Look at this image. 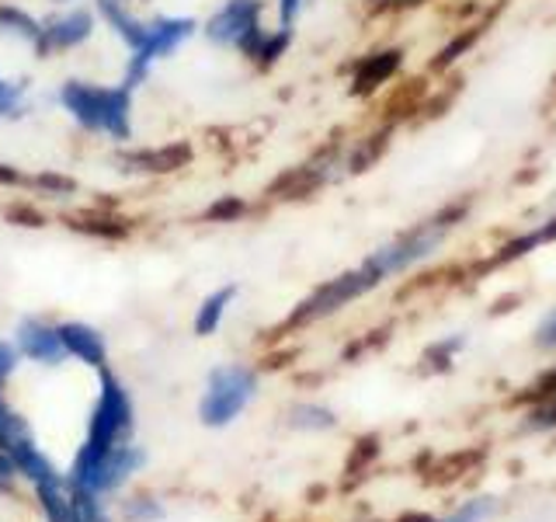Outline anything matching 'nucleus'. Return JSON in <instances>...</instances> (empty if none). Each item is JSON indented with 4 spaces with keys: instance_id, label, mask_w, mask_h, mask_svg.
Masks as SVG:
<instances>
[{
    "instance_id": "412c9836",
    "label": "nucleus",
    "mask_w": 556,
    "mask_h": 522,
    "mask_svg": "<svg viewBox=\"0 0 556 522\" xmlns=\"http://www.w3.org/2000/svg\"><path fill=\"white\" fill-rule=\"evenodd\" d=\"M28 112V87L0 77V119H22Z\"/></svg>"
},
{
    "instance_id": "4c0bfd02",
    "label": "nucleus",
    "mask_w": 556,
    "mask_h": 522,
    "mask_svg": "<svg viewBox=\"0 0 556 522\" xmlns=\"http://www.w3.org/2000/svg\"><path fill=\"white\" fill-rule=\"evenodd\" d=\"M0 185L22 188V185H28V174H25V171H17V167H11V164H0Z\"/></svg>"
},
{
    "instance_id": "a211bd4d",
    "label": "nucleus",
    "mask_w": 556,
    "mask_h": 522,
    "mask_svg": "<svg viewBox=\"0 0 556 522\" xmlns=\"http://www.w3.org/2000/svg\"><path fill=\"white\" fill-rule=\"evenodd\" d=\"M289 46H292V28L278 25L275 32H265V39H261V46H257V52H254V63H257L261 70H271V66L289 52Z\"/></svg>"
},
{
    "instance_id": "393cba45",
    "label": "nucleus",
    "mask_w": 556,
    "mask_h": 522,
    "mask_svg": "<svg viewBox=\"0 0 556 522\" xmlns=\"http://www.w3.org/2000/svg\"><path fill=\"white\" fill-rule=\"evenodd\" d=\"M243 213H248V202H243L240 196H223V199H216L213 206L205 209V220H213V223H237Z\"/></svg>"
},
{
    "instance_id": "9b49d317",
    "label": "nucleus",
    "mask_w": 556,
    "mask_h": 522,
    "mask_svg": "<svg viewBox=\"0 0 556 522\" xmlns=\"http://www.w3.org/2000/svg\"><path fill=\"white\" fill-rule=\"evenodd\" d=\"M400 63H404V52L400 49H379V52H369V57H362L352 74V95H372L376 87H382L396 74Z\"/></svg>"
},
{
    "instance_id": "7ed1b4c3",
    "label": "nucleus",
    "mask_w": 556,
    "mask_h": 522,
    "mask_svg": "<svg viewBox=\"0 0 556 522\" xmlns=\"http://www.w3.org/2000/svg\"><path fill=\"white\" fill-rule=\"evenodd\" d=\"M254 394H257V373L251 365H240V362L216 365L205 380V394L199 405L202 425H208V428L230 425L233 418L251 405Z\"/></svg>"
},
{
    "instance_id": "6ab92c4d",
    "label": "nucleus",
    "mask_w": 556,
    "mask_h": 522,
    "mask_svg": "<svg viewBox=\"0 0 556 522\" xmlns=\"http://www.w3.org/2000/svg\"><path fill=\"white\" fill-rule=\"evenodd\" d=\"M387 144H390V129L365 136L362 144L344 157V171H352V174H355V171H365V167H369L382 150H387Z\"/></svg>"
},
{
    "instance_id": "dca6fc26",
    "label": "nucleus",
    "mask_w": 556,
    "mask_h": 522,
    "mask_svg": "<svg viewBox=\"0 0 556 522\" xmlns=\"http://www.w3.org/2000/svg\"><path fill=\"white\" fill-rule=\"evenodd\" d=\"M35 495H39L46 522H74V501H70V492L63 487V481H56V484H35Z\"/></svg>"
},
{
    "instance_id": "b1692460",
    "label": "nucleus",
    "mask_w": 556,
    "mask_h": 522,
    "mask_svg": "<svg viewBox=\"0 0 556 522\" xmlns=\"http://www.w3.org/2000/svg\"><path fill=\"white\" fill-rule=\"evenodd\" d=\"M70 226L80 234H91V237H122L129 231L122 220H112V216H77V220H70Z\"/></svg>"
},
{
    "instance_id": "39448f33",
    "label": "nucleus",
    "mask_w": 556,
    "mask_h": 522,
    "mask_svg": "<svg viewBox=\"0 0 556 522\" xmlns=\"http://www.w3.org/2000/svg\"><path fill=\"white\" fill-rule=\"evenodd\" d=\"M265 0H226V4L205 22V39L223 49H240L243 57L254 60V52L265 39Z\"/></svg>"
},
{
    "instance_id": "4be33fe9",
    "label": "nucleus",
    "mask_w": 556,
    "mask_h": 522,
    "mask_svg": "<svg viewBox=\"0 0 556 522\" xmlns=\"http://www.w3.org/2000/svg\"><path fill=\"white\" fill-rule=\"evenodd\" d=\"M289 425H295V428H334L338 425V418H334V411H327V408H320V405H295L292 411H289Z\"/></svg>"
},
{
    "instance_id": "58836bf2",
    "label": "nucleus",
    "mask_w": 556,
    "mask_h": 522,
    "mask_svg": "<svg viewBox=\"0 0 556 522\" xmlns=\"http://www.w3.org/2000/svg\"><path fill=\"white\" fill-rule=\"evenodd\" d=\"M410 4H421V0H372L376 11H396V8H410Z\"/></svg>"
},
{
    "instance_id": "c9c22d12",
    "label": "nucleus",
    "mask_w": 556,
    "mask_h": 522,
    "mask_svg": "<svg viewBox=\"0 0 556 522\" xmlns=\"http://www.w3.org/2000/svg\"><path fill=\"white\" fill-rule=\"evenodd\" d=\"M14 477H17L14 463H11L8 452L0 449V495H11V492H14Z\"/></svg>"
},
{
    "instance_id": "e433bc0d",
    "label": "nucleus",
    "mask_w": 556,
    "mask_h": 522,
    "mask_svg": "<svg viewBox=\"0 0 556 522\" xmlns=\"http://www.w3.org/2000/svg\"><path fill=\"white\" fill-rule=\"evenodd\" d=\"M556 394V365H553V370H546L543 376H539V383H535V387L526 394V397H553Z\"/></svg>"
},
{
    "instance_id": "1a4fd4ad",
    "label": "nucleus",
    "mask_w": 556,
    "mask_h": 522,
    "mask_svg": "<svg viewBox=\"0 0 556 522\" xmlns=\"http://www.w3.org/2000/svg\"><path fill=\"white\" fill-rule=\"evenodd\" d=\"M115 164L129 174H174L191 164L188 144H167V147H143V150H122Z\"/></svg>"
},
{
    "instance_id": "a878e982",
    "label": "nucleus",
    "mask_w": 556,
    "mask_h": 522,
    "mask_svg": "<svg viewBox=\"0 0 556 522\" xmlns=\"http://www.w3.org/2000/svg\"><path fill=\"white\" fill-rule=\"evenodd\" d=\"M28 188H39V191H46V196L66 199L77 191V182L63 178V174H28Z\"/></svg>"
},
{
    "instance_id": "79ce46f5",
    "label": "nucleus",
    "mask_w": 556,
    "mask_h": 522,
    "mask_svg": "<svg viewBox=\"0 0 556 522\" xmlns=\"http://www.w3.org/2000/svg\"><path fill=\"white\" fill-rule=\"evenodd\" d=\"M52 4H60V8H63V4H74V0H52Z\"/></svg>"
},
{
    "instance_id": "2f4dec72",
    "label": "nucleus",
    "mask_w": 556,
    "mask_h": 522,
    "mask_svg": "<svg viewBox=\"0 0 556 522\" xmlns=\"http://www.w3.org/2000/svg\"><path fill=\"white\" fill-rule=\"evenodd\" d=\"M8 220L22 223V226H42V223H46V220H42V213H35V209H31V206H25V202L8 206Z\"/></svg>"
},
{
    "instance_id": "ea45409f",
    "label": "nucleus",
    "mask_w": 556,
    "mask_h": 522,
    "mask_svg": "<svg viewBox=\"0 0 556 522\" xmlns=\"http://www.w3.org/2000/svg\"><path fill=\"white\" fill-rule=\"evenodd\" d=\"M400 522H439V519H431V515H407V519H400Z\"/></svg>"
},
{
    "instance_id": "cd10ccee",
    "label": "nucleus",
    "mask_w": 556,
    "mask_h": 522,
    "mask_svg": "<svg viewBox=\"0 0 556 522\" xmlns=\"http://www.w3.org/2000/svg\"><path fill=\"white\" fill-rule=\"evenodd\" d=\"M494 512V501L491 498H477V501H469L463 505L459 512H452L448 519H439V522H486V515Z\"/></svg>"
},
{
    "instance_id": "f03ea898",
    "label": "nucleus",
    "mask_w": 556,
    "mask_h": 522,
    "mask_svg": "<svg viewBox=\"0 0 556 522\" xmlns=\"http://www.w3.org/2000/svg\"><path fill=\"white\" fill-rule=\"evenodd\" d=\"M143 463H147V452L132 443H118L104 452H87L80 446L74 470H70V487H80V492H91V495H112Z\"/></svg>"
},
{
    "instance_id": "20e7f679",
    "label": "nucleus",
    "mask_w": 556,
    "mask_h": 522,
    "mask_svg": "<svg viewBox=\"0 0 556 522\" xmlns=\"http://www.w3.org/2000/svg\"><path fill=\"white\" fill-rule=\"evenodd\" d=\"M132 432V397L122 387V380L109 370H101L98 380V400L91 411V425H87V452H104L118 443H126Z\"/></svg>"
},
{
    "instance_id": "c85d7f7f",
    "label": "nucleus",
    "mask_w": 556,
    "mask_h": 522,
    "mask_svg": "<svg viewBox=\"0 0 556 522\" xmlns=\"http://www.w3.org/2000/svg\"><path fill=\"white\" fill-rule=\"evenodd\" d=\"M126 515H129V522H156L164 515V509L153 498H136V501H129Z\"/></svg>"
},
{
    "instance_id": "f3484780",
    "label": "nucleus",
    "mask_w": 556,
    "mask_h": 522,
    "mask_svg": "<svg viewBox=\"0 0 556 522\" xmlns=\"http://www.w3.org/2000/svg\"><path fill=\"white\" fill-rule=\"evenodd\" d=\"M549 240H556V216H553L546 226H539V231H532V234H526V237H518V240H511V244H504V248L491 258V265H504V261H515V258H521L526 251L539 248V244H549Z\"/></svg>"
},
{
    "instance_id": "aec40b11",
    "label": "nucleus",
    "mask_w": 556,
    "mask_h": 522,
    "mask_svg": "<svg viewBox=\"0 0 556 522\" xmlns=\"http://www.w3.org/2000/svg\"><path fill=\"white\" fill-rule=\"evenodd\" d=\"M25 435H31V428L25 425V418L17 414L4 397H0V449L11 452L17 443L25 439Z\"/></svg>"
},
{
    "instance_id": "bb28decb",
    "label": "nucleus",
    "mask_w": 556,
    "mask_h": 522,
    "mask_svg": "<svg viewBox=\"0 0 556 522\" xmlns=\"http://www.w3.org/2000/svg\"><path fill=\"white\" fill-rule=\"evenodd\" d=\"M459 348H463V338H459V335H452L448 341L431 345L428 352H425V362H431L434 370H448V365H452V356H456Z\"/></svg>"
},
{
    "instance_id": "0eeeda50",
    "label": "nucleus",
    "mask_w": 556,
    "mask_h": 522,
    "mask_svg": "<svg viewBox=\"0 0 556 522\" xmlns=\"http://www.w3.org/2000/svg\"><path fill=\"white\" fill-rule=\"evenodd\" d=\"M98 17L87 8H66L42 22V39L35 46V57H52V52H70L80 49L94 35Z\"/></svg>"
},
{
    "instance_id": "f8f14e48",
    "label": "nucleus",
    "mask_w": 556,
    "mask_h": 522,
    "mask_svg": "<svg viewBox=\"0 0 556 522\" xmlns=\"http://www.w3.org/2000/svg\"><path fill=\"white\" fill-rule=\"evenodd\" d=\"M94 8H98V14H101V22L109 25L122 42L129 46V52L143 46L150 22H143L139 14H132L129 4H122V0H98Z\"/></svg>"
},
{
    "instance_id": "6e6552de",
    "label": "nucleus",
    "mask_w": 556,
    "mask_h": 522,
    "mask_svg": "<svg viewBox=\"0 0 556 522\" xmlns=\"http://www.w3.org/2000/svg\"><path fill=\"white\" fill-rule=\"evenodd\" d=\"M14 348H17V356H25L39 365H60L66 359L60 331L39 318H25L14 327Z\"/></svg>"
},
{
    "instance_id": "4468645a",
    "label": "nucleus",
    "mask_w": 556,
    "mask_h": 522,
    "mask_svg": "<svg viewBox=\"0 0 556 522\" xmlns=\"http://www.w3.org/2000/svg\"><path fill=\"white\" fill-rule=\"evenodd\" d=\"M0 35L35 49L42 39V22L35 14H28L25 8H17V4H0Z\"/></svg>"
},
{
    "instance_id": "ddd939ff",
    "label": "nucleus",
    "mask_w": 556,
    "mask_h": 522,
    "mask_svg": "<svg viewBox=\"0 0 556 522\" xmlns=\"http://www.w3.org/2000/svg\"><path fill=\"white\" fill-rule=\"evenodd\" d=\"M8 457H11V463H14L17 474L28 477L31 484H56V481H63V477H60V470L52 467V460L46 457V452H42L39 446H35L31 435H25V439L17 443V446L8 452Z\"/></svg>"
},
{
    "instance_id": "5701e85b",
    "label": "nucleus",
    "mask_w": 556,
    "mask_h": 522,
    "mask_svg": "<svg viewBox=\"0 0 556 522\" xmlns=\"http://www.w3.org/2000/svg\"><path fill=\"white\" fill-rule=\"evenodd\" d=\"M70 501H74V522H109V512H104L101 495L70 487Z\"/></svg>"
},
{
    "instance_id": "f704fd0d",
    "label": "nucleus",
    "mask_w": 556,
    "mask_h": 522,
    "mask_svg": "<svg viewBox=\"0 0 556 522\" xmlns=\"http://www.w3.org/2000/svg\"><path fill=\"white\" fill-rule=\"evenodd\" d=\"M303 4H306V0H278V25L292 28L295 17H300V11H303Z\"/></svg>"
},
{
    "instance_id": "473e14b6",
    "label": "nucleus",
    "mask_w": 556,
    "mask_h": 522,
    "mask_svg": "<svg viewBox=\"0 0 556 522\" xmlns=\"http://www.w3.org/2000/svg\"><path fill=\"white\" fill-rule=\"evenodd\" d=\"M535 345L539 348H556V310H549L546 321L535 327Z\"/></svg>"
},
{
    "instance_id": "c756f323",
    "label": "nucleus",
    "mask_w": 556,
    "mask_h": 522,
    "mask_svg": "<svg viewBox=\"0 0 556 522\" xmlns=\"http://www.w3.org/2000/svg\"><path fill=\"white\" fill-rule=\"evenodd\" d=\"M549 428H556V400L546 408L532 411L526 422H521V432H549Z\"/></svg>"
},
{
    "instance_id": "72a5a7b5",
    "label": "nucleus",
    "mask_w": 556,
    "mask_h": 522,
    "mask_svg": "<svg viewBox=\"0 0 556 522\" xmlns=\"http://www.w3.org/2000/svg\"><path fill=\"white\" fill-rule=\"evenodd\" d=\"M14 365H17V348L8 345V341H0V387H4V383L11 380Z\"/></svg>"
},
{
    "instance_id": "9d476101",
    "label": "nucleus",
    "mask_w": 556,
    "mask_h": 522,
    "mask_svg": "<svg viewBox=\"0 0 556 522\" xmlns=\"http://www.w3.org/2000/svg\"><path fill=\"white\" fill-rule=\"evenodd\" d=\"M56 331H60V341L66 348V356H74L77 362L91 365V370H104V362H109V345H104V335L98 327L84 324V321H66Z\"/></svg>"
},
{
    "instance_id": "423d86ee",
    "label": "nucleus",
    "mask_w": 556,
    "mask_h": 522,
    "mask_svg": "<svg viewBox=\"0 0 556 522\" xmlns=\"http://www.w3.org/2000/svg\"><path fill=\"white\" fill-rule=\"evenodd\" d=\"M195 17H153L150 28H147V39L139 49L129 52V63H126V84L129 91H136L139 84H147L150 70L156 60H167L174 49L185 46L191 35H195Z\"/></svg>"
},
{
    "instance_id": "2eb2a0df",
    "label": "nucleus",
    "mask_w": 556,
    "mask_h": 522,
    "mask_svg": "<svg viewBox=\"0 0 556 522\" xmlns=\"http://www.w3.org/2000/svg\"><path fill=\"white\" fill-rule=\"evenodd\" d=\"M233 300H237V286H219V289L208 293L202 300V307H199V313H195V335H202V338L216 335Z\"/></svg>"
},
{
    "instance_id": "f257e3e1",
    "label": "nucleus",
    "mask_w": 556,
    "mask_h": 522,
    "mask_svg": "<svg viewBox=\"0 0 556 522\" xmlns=\"http://www.w3.org/2000/svg\"><path fill=\"white\" fill-rule=\"evenodd\" d=\"M56 101L84 133H101L115 144L132 139V91L126 84L101 87L91 80H66Z\"/></svg>"
},
{
    "instance_id": "a19ab883",
    "label": "nucleus",
    "mask_w": 556,
    "mask_h": 522,
    "mask_svg": "<svg viewBox=\"0 0 556 522\" xmlns=\"http://www.w3.org/2000/svg\"><path fill=\"white\" fill-rule=\"evenodd\" d=\"M122 4H150V0H122Z\"/></svg>"
},
{
    "instance_id": "7c9ffc66",
    "label": "nucleus",
    "mask_w": 556,
    "mask_h": 522,
    "mask_svg": "<svg viewBox=\"0 0 556 522\" xmlns=\"http://www.w3.org/2000/svg\"><path fill=\"white\" fill-rule=\"evenodd\" d=\"M379 452V443L376 439H362L358 443V449H355V457L348 460V474H358V470H365L369 467V460Z\"/></svg>"
}]
</instances>
